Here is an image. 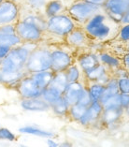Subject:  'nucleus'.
<instances>
[{
    "label": "nucleus",
    "instance_id": "nucleus-1",
    "mask_svg": "<svg viewBox=\"0 0 129 147\" xmlns=\"http://www.w3.org/2000/svg\"><path fill=\"white\" fill-rule=\"evenodd\" d=\"M121 24L112 21L107 14L100 10L93 15L81 27L92 41L108 44L115 39Z\"/></svg>",
    "mask_w": 129,
    "mask_h": 147
},
{
    "label": "nucleus",
    "instance_id": "nucleus-2",
    "mask_svg": "<svg viewBox=\"0 0 129 147\" xmlns=\"http://www.w3.org/2000/svg\"><path fill=\"white\" fill-rule=\"evenodd\" d=\"M37 43H22L10 48L9 53L4 59L0 61V69L12 72L26 71V66L30 53L37 47Z\"/></svg>",
    "mask_w": 129,
    "mask_h": 147
},
{
    "label": "nucleus",
    "instance_id": "nucleus-3",
    "mask_svg": "<svg viewBox=\"0 0 129 147\" xmlns=\"http://www.w3.org/2000/svg\"><path fill=\"white\" fill-rule=\"evenodd\" d=\"M77 26L78 24L67 12L48 18L45 31L46 39L52 38L64 42V38Z\"/></svg>",
    "mask_w": 129,
    "mask_h": 147
},
{
    "label": "nucleus",
    "instance_id": "nucleus-4",
    "mask_svg": "<svg viewBox=\"0 0 129 147\" xmlns=\"http://www.w3.org/2000/svg\"><path fill=\"white\" fill-rule=\"evenodd\" d=\"M52 56L51 46L48 42H41L30 53L26 69L27 73H36L40 71L51 70Z\"/></svg>",
    "mask_w": 129,
    "mask_h": 147
},
{
    "label": "nucleus",
    "instance_id": "nucleus-5",
    "mask_svg": "<svg viewBox=\"0 0 129 147\" xmlns=\"http://www.w3.org/2000/svg\"><path fill=\"white\" fill-rule=\"evenodd\" d=\"M100 10H102V8L99 6L90 4L83 0H75L70 5L67 6L66 12L79 26H82L93 15Z\"/></svg>",
    "mask_w": 129,
    "mask_h": 147
},
{
    "label": "nucleus",
    "instance_id": "nucleus-6",
    "mask_svg": "<svg viewBox=\"0 0 129 147\" xmlns=\"http://www.w3.org/2000/svg\"><path fill=\"white\" fill-rule=\"evenodd\" d=\"M60 44H53L51 46V56H52V69L51 70L54 73L64 72L66 69L75 62V51L67 46V49L64 48Z\"/></svg>",
    "mask_w": 129,
    "mask_h": 147
},
{
    "label": "nucleus",
    "instance_id": "nucleus-7",
    "mask_svg": "<svg viewBox=\"0 0 129 147\" xmlns=\"http://www.w3.org/2000/svg\"><path fill=\"white\" fill-rule=\"evenodd\" d=\"M15 30L23 43H37L46 41V33L34 24L19 20L15 24Z\"/></svg>",
    "mask_w": 129,
    "mask_h": 147
},
{
    "label": "nucleus",
    "instance_id": "nucleus-8",
    "mask_svg": "<svg viewBox=\"0 0 129 147\" xmlns=\"http://www.w3.org/2000/svg\"><path fill=\"white\" fill-rule=\"evenodd\" d=\"M22 7L16 0H3L0 2V26L15 24L21 18Z\"/></svg>",
    "mask_w": 129,
    "mask_h": 147
},
{
    "label": "nucleus",
    "instance_id": "nucleus-9",
    "mask_svg": "<svg viewBox=\"0 0 129 147\" xmlns=\"http://www.w3.org/2000/svg\"><path fill=\"white\" fill-rule=\"evenodd\" d=\"M129 8V0H106L102 10L114 23L122 24V19Z\"/></svg>",
    "mask_w": 129,
    "mask_h": 147
},
{
    "label": "nucleus",
    "instance_id": "nucleus-10",
    "mask_svg": "<svg viewBox=\"0 0 129 147\" xmlns=\"http://www.w3.org/2000/svg\"><path fill=\"white\" fill-rule=\"evenodd\" d=\"M64 43L69 46L75 52L88 50L91 43V39L85 33L81 26H77L76 28L64 38Z\"/></svg>",
    "mask_w": 129,
    "mask_h": 147
},
{
    "label": "nucleus",
    "instance_id": "nucleus-11",
    "mask_svg": "<svg viewBox=\"0 0 129 147\" xmlns=\"http://www.w3.org/2000/svg\"><path fill=\"white\" fill-rule=\"evenodd\" d=\"M18 95L20 96L21 99L23 98H33L41 96L42 91L37 84L34 82L31 74L28 73L22 80L18 82L16 87L14 88Z\"/></svg>",
    "mask_w": 129,
    "mask_h": 147
},
{
    "label": "nucleus",
    "instance_id": "nucleus-12",
    "mask_svg": "<svg viewBox=\"0 0 129 147\" xmlns=\"http://www.w3.org/2000/svg\"><path fill=\"white\" fill-rule=\"evenodd\" d=\"M103 113V106L99 101H94L86 109L84 114L79 121V124L82 127L91 128L99 127L100 118Z\"/></svg>",
    "mask_w": 129,
    "mask_h": 147
},
{
    "label": "nucleus",
    "instance_id": "nucleus-13",
    "mask_svg": "<svg viewBox=\"0 0 129 147\" xmlns=\"http://www.w3.org/2000/svg\"><path fill=\"white\" fill-rule=\"evenodd\" d=\"M75 61L80 66L83 75L100 64L97 53L89 51V50L78 51L75 53Z\"/></svg>",
    "mask_w": 129,
    "mask_h": 147
},
{
    "label": "nucleus",
    "instance_id": "nucleus-14",
    "mask_svg": "<svg viewBox=\"0 0 129 147\" xmlns=\"http://www.w3.org/2000/svg\"><path fill=\"white\" fill-rule=\"evenodd\" d=\"M124 116V110L122 107L103 109V113L99 122V127L104 128L114 127L120 123Z\"/></svg>",
    "mask_w": 129,
    "mask_h": 147
},
{
    "label": "nucleus",
    "instance_id": "nucleus-15",
    "mask_svg": "<svg viewBox=\"0 0 129 147\" xmlns=\"http://www.w3.org/2000/svg\"><path fill=\"white\" fill-rule=\"evenodd\" d=\"M85 87H86L85 80L70 82V84H67L66 90H64L63 94V96L69 106L73 105V104H76L79 101V99H80L81 96L83 93Z\"/></svg>",
    "mask_w": 129,
    "mask_h": 147
},
{
    "label": "nucleus",
    "instance_id": "nucleus-16",
    "mask_svg": "<svg viewBox=\"0 0 129 147\" xmlns=\"http://www.w3.org/2000/svg\"><path fill=\"white\" fill-rule=\"evenodd\" d=\"M110 78H112V72L102 64H98L92 70L84 74V80L86 82H94L104 85L107 84Z\"/></svg>",
    "mask_w": 129,
    "mask_h": 147
},
{
    "label": "nucleus",
    "instance_id": "nucleus-17",
    "mask_svg": "<svg viewBox=\"0 0 129 147\" xmlns=\"http://www.w3.org/2000/svg\"><path fill=\"white\" fill-rule=\"evenodd\" d=\"M20 106L24 111L31 113H45L48 112V111H51L50 105L41 96L21 99Z\"/></svg>",
    "mask_w": 129,
    "mask_h": 147
},
{
    "label": "nucleus",
    "instance_id": "nucleus-18",
    "mask_svg": "<svg viewBox=\"0 0 129 147\" xmlns=\"http://www.w3.org/2000/svg\"><path fill=\"white\" fill-rule=\"evenodd\" d=\"M99 63L105 66L110 72H112L114 69L122 66L121 57L116 55H114L112 52H110L109 49L103 50V51L97 53Z\"/></svg>",
    "mask_w": 129,
    "mask_h": 147
},
{
    "label": "nucleus",
    "instance_id": "nucleus-19",
    "mask_svg": "<svg viewBox=\"0 0 129 147\" xmlns=\"http://www.w3.org/2000/svg\"><path fill=\"white\" fill-rule=\"evenodd\" d=\"M18 131L21 134H26V135H31L35 136V137L43 138V139H53L55 137V133L52 130L45 129V128L38 127L36 125H26L24 127H19Z\"/></svg>",
    "mask_w": 129,
    "mask_h": 147
},
{
    "label": "nucleus",
    "instance_id": "nucleus-20",
    "mask_svg": "<svg viewBox=\"0 0 129 147\" xmlns=\"http://www.w3.org/2000/svg\"><path fill=\"white\" fill-rule=\"evenodd\" d=\"M20 20L34 24V26H38L42 31L44 32L46 31L47 18L43 15V13L41 12H34V11H30V10H27L26 12H24L23 9H22Z\"/></svg>",
    "mask_w": 129,
    "mask_h": 147
},
{
    "label": "nucleus",
    "instance_id": "nucleus-21",
    "mask_svg": "<svg viewBox=\"0 0 129 147\" xmlns=\"http://www.w3.org/2000/svg\"><path fill=\"white\" fill-rule=\"evenodd\" d=\"M67 6L62 0H48L43 9V15L46 18H51L58 15L63 12H66Z\"/></svg>",
    "mask_w": 129,
    "mask_h": 147
},
{
    "label": "nucleus",
    "instance_id": "nucleus-22",
    "mask_svg": "<svg viewBox=\"0 0 129 147\" xmlns=\"http://www.w3.org/2000/svg\"><path fill=\"white\" fill-rule=\"evenodd\" d=\"M31 74L34 82L37 84V85L41 89L44 90L46 87H48L53 78L54 72L52 70H46V71H40V72L36 73H29Z\"/></svg>",
    "mask_w": 129,
    "mask_h": 147
},
{
    "label": "nucleus",
    "instance_id": "nucleus-23",
    "mask_svg": "<svg viewBox=\"0 0 129 147\" xmlns=\"http://www.w3.org/2000/svg\"><path fill=\"white\" fill-rule=\"evenodd\" d=\"M69 107L70 106L67 104V102L66 101V99L64 98L63 96L50 105L51 111L55 114L56 116L63 117V118L67 117V115H69Z\"/></svg>",
    "mask_w": 129,
    "mask_h": 147
},
{
    "label": "nucleus",
    "instance_id": "nucleus-24",
    "mask_svg": "<svg viewBox=\"0 0 129 147\" xmlns=\"http://www.w3.org/2000/svg\"><path fill=\"white\" fill-rule=\"evenodd\" d=\"M64 74H66V77L67 79L69 84L84 80L83 72H82V70L81 69L80 66L78 65L76 61H75L72 65L67 67L66 71H64Z\"/></svg>",
    "mask_w": 129,
    "mask_h": 147
},
{
    "label": "nucleus",
    "instance_id": "nucleus-25",
    "mask_svg": "<svg viewBox=\"0 0 129 147\" xmlns=\"http://www.w3.org/2000/svg\"><path fill=\"white\" fill-rule=\"evenodd\" d=\"M86 87H87L89 95L92 98V101H100L104 95V92H105V85L100 84L98 82H86Z\"/></svg>",
    "mask_w": 129,
    "mask_h": 147
},
{
    "label": "nucleus",
    "instance_id": "nucleus-26",
    "mask_svg": "<svg viewBox=\"0 0 129 147\" xmlns=\"http://www.w3.org/2000/svg\"><path fill=\"white\" fill-rule=\"evenodd\" d=\"M22 43L23 42L16 33L7 34L0 32V46H7V47L12 48Z\"/></svg>",
    "mask_w": 129,
    "mask_h": 147
},
{
    "label": "nucleus",
    "instance_id": "nucleus-27",
    "mask_svg": "<svg viewBox=\"0 0 129 147\" xmlns=\"http://www.w3.org/2000/svg\"><path fill=\"white\" fill-rule=\"evenodd\" d=\"M67 84H69V82H67V79L66 77L64 72L54 73L51 84H50L51 86L54 87L55 89H57V90L62 93V94H64V90H66Z\"/></svg>",
    "mask_w": 129,
    "mask_h": 147
},
{
    "label": "nucleus",
    "instance_id": "nucleus-28",
    "mask_svg": "<svg viewBox=\"0 0 129 147\" xmlns=\"http://www.w3.org/2000/svg\"><path fill=\"white\" fill-rule=\"evenodd\" d=\"M62 96L63 94L60 91H58L54 87L51 86V85H49L48 87H46L44 90L42 91L41 98L44 99L49 105H51L52 103H53L55 100L60 98Z\"/></svg>",
    "mask_w": 129,
    "mask_h": 147
},
{
    "label": "nucleus",
    "instance_id": "nucleus-29",
    "mask_svg": "<svg viewBox=\"0 0 129 147\" xmlns=\"http://www.w3.org/2000/svg\"><path fill=\"white\" fill-rule=\"evenodd\" d=\"M88 108V107H87ZM86 107L81 105L80 103H76V104H73L69 107V115L67 117L69 118L70 120H72L74 122H77L79 123V121L81 120V118L82 117V115L84 114L85 111H86Z\"/></svg>",
    "mask_w": 129,
    "mask_h": 147
},
{
    "label": "nucleus",
    "instance_id": "nucleus-30",
    "mask_svg": "<svg viewBox=\"0 0 129 147\" xmlns=\"http://www.w3.org/2000/svg\"><path fill=\"white\" fill-rule=\"evenodd\" d=\"M105 86H106L105 92H104V95L102 96V98H107V96L116 95V94H118V93H120L119 92V88H118L117 79L114 78L112 75V78H110V81L107 82V84L105 85ZM101 99H100V100H101Z\"/></svg>",
    "mask_w": 129,
    "mask_h": 147
},
{
    "label": "nucleus",
    "instance_id": "nucleus-31",
    "mask_svg": "<svg viewBox=\"0 0 129 147\" xmlns=\"http://www.w3.org/2000/svg\"><path fill=\"white\" fill-rule=\"evenodd\" d=\"M100 103L102 104L103 109L121 107V104H120V93H118V94H116V95L107 96V98H102L101 100H100Z\"/></svg>",
    "mask_w": 129,
    "mask_h": 147
},
{
    "label": "nucleus",
    "instance_id": "nucleus-32",
    "mask_svg": "<svg viewBox=\"0 0 129 147\" xmlns=\"http://www.w3.org/2000/svg\"><path fill=\"white\" fill-rule=\"evenodd\" d=\"M47 1L48 0H26V5L27 10L42 13Z\"/></svg>",
    "mask_w": 129,
    "mask_h": 147
},
{
    "label": "nucleus",
    "instance_id": "nucleus-33",
    "mask_svg": "<svg viewBox=\"0 0 129 147\" xmlns=\"http://www.w3.org/2000/svg\"><path fill=\"white\" fill-rule=\"evenodd\" d=\"M114 40L125 45L129 43V24H121L118 34Z\"/></svg>",
    "mask_w": 129,
    "mask_h": 147
},
{
    "label": "nucleus",
    "instance_id": "nucleus-34",
    "mask_svg": "<svg viewBox=\"0 0 129 147\" xmlns=\"http://www.w3.org/2000/svg\"><path fill=\"white\" fill-rule=\"evenodd\" d=\"M17 135L12 132L8 127H0V141L2 142H13L17 141Z\"/></svg>",
    "mask_w": 129,
    "mask_h": 147
},
{
    "label": "nucleus",
    "instance_id": "nucleus-35",
    "mask_svg": "<svg viewBox=\"0 0 129 147\" xmlns=\"http://www.w3.org/2000/svg\"><path fill=\"white\" fill-rule=\"evenodd\" d=\"M118 88L120 93H126L129 94V76L125 78L117 79Z\"/></svg>",
    "mask_w": 129,
    "mask_h": 147
},
{
    "label": "nucleus",
    "instance_id": "nucleus-36",
    "mask_svg": "<svg viewBox=\"0 0 129 147\" xmlns=\"http://www.w3.org/2000/svg\"><path fill=\"white\" fill-rule=\"evenodd\" d=\"M92 102H93L92 101V98H91L90 95H89V92L87 90V87H85L83 93H82V95L81 96V98H80V99H79V101L77 103H80L81 105L84 106V107H86V108H87V107H89V106L91 105Z\"/></svg>",
    "mask_w": 129,
    "mask_h": 147
},
{
    "label": "nucleus",
    "instance_id": "nucleus-37",
    "mask_svg": "<svg viewBox=\"0 0 129 147\" xmlns=\"http://www.w3.org/2000/svg\"><path fill=\"white\" fill-rule=\"evenodd\" d=\"M47 146L48 147H73V144L69 141L58 142L53 138V139H47Z\"/></svg>",
    "mask_w": 129,
    "mask_h": 147
},
{
    "label": "nucleus",
    "instance_id": "nucleus-38",
    "mask_svg": "<svg viewBox=\"0 0 129 147\" xmlns=\"http://www.w3.org/2000/svg\"><path fill=\"white\" fill-rule=\"evenodd\" d=\"M112 75L116 79H121V78H125L129 76V71L127 69H125L123 66H121L119 67H117L116 69H114Z\"/></svg>",
    "mask_w": 129,
    "mask_h": 147
},
{
    "label": "nucleus",
    "instance_id": "nucleus-39",
    "mask_svg": "<svg viewBox=\"0 0 129 147\" xmlns=\"http://www.w3.org/2000/svg\"><path fill=\"white\" fill-rule=\"evenodd\" d=\"M120 104L124 110L129 106V94L126 93H120Z\"/></svg>",
    "mask_w": 129,
    "mask_h": 147
},
{
    "label": "nucleus",
    "instance_id": "nucleus-40",
    "mask_svg": "<svg viewBox=\"0 0 129 147\" xmlns=\"http://www.w3.org/2000/svg\"><path fill=\"white\" fill-rule=\"evenodd\" d=\"M121 61H122V66L129 71V51H126L121 56Z\"/></svg>",
    "mask_w": 129,
    "mask_h": 147
},
{
    "label": "nucleus",
    "instance_id": "nucleus-41",
    "mask_svg": "<svg viewBox=\"0 0 129 147\" xmlns=\"http://www.w3.org/2000/svg\"><path fill=\"white\" fill-rule=\"evenodd\" d=\"M10 48L7 47V46H0V61L2 59H4L7 56V55L9 53Z\"/></svg>",
    "mask_w": 129,
    "mask_h": 147
},
{
    "label": "nucleus",
    "instance_id": "nucleus-42",
    "mask_svg": "<svg viewBox=\"0 0 129 147\" xmlns=\"http://www.w3.org/2000/svg\"><path fill=\"white\" fill-rule=\"evenodd\" d=\"M83 1L88 2V3H90V4H93V5L99 6L102 8V6L104 5V3H105L106 0H83Z\"/></svg>",
    "mask_w": 129,
    "mask_h": 147
},
{
    "label": "nucleus",
    "instance_id": "nucleus-43",
    "mask_svg": "<svg viewBox=\"0 0 129 147\" xmlns=\"http://www.w3.org/2000/svg\"><path fill=\"white\" fill-rule=\"evenodd\" d=\"M129 24V8L127 9V11L124 13L123 19H122V24Z\"/></svg>",
    "mask_w": 129,
    "mask_h": 147
},
{
    "label": "nucleus",
    "instance_id": "nucleus-44",
    "mask_svg": "<svg viewBox=\"0 0 129 147\" xmlns=\"http://www.w3.org/2000/svg\"><path fill=\"white\" fill-rule=\"evenodd\" d=\"M124 115H127L129 117V106L124 109Z\"/></svg>",
    "mask_w": 129,
    "mask_h": 147
},
{
    "label": "nucleus",
    "instance_id": "nucleus-45",
    "mask_svg": "<svg viewBox=\"0 0 129 147\" xmlns=\"http://www.w3.org/2000/svg\"><path fill=\"white\" fill-rule=\"evenodd\" d=\"M19 147H29V146L26 145V144H24V143H21V144L19 145Z\"/></svg>",
    "mask_w": 129,
    "mask_h": 147
},
{
    "label": "nucleus",
    "instance_id": "nucleus-46",
    "mask_svg": "<svg viewBox=\"0 0 129 147\" xmlns=\"http://www.w3.org/2000/svg\"><path fill=\"white\" fill-rule=\"evenodd\" d=\"M125 47H126V51H129V43L125 45Z\"/></svg>",
    "mask_w": 129,
    "mask_h": 147
},
{
    "label": "nucleus",
    "instance_id": "nucleus-47",
    "mask_svg": "<svg viewBox=\"0 0 129 147\" xmlns=\"http://www.w3.org/2000/svg\"><path fill=\"white\" fill-rule=\"evenodd\" d=\"M2 127V125H1V124H0V127Z\"/></svg>",
    "mask_w": 129,
    "mask_h": 147
},
{
    "label": "nucleus",
    "instance_id": "nucleus-48",
    "mask_svg": "<svg viewBox=\"0 0 129 147\" xmlns=\"http://www.w3.org/2000/svg\"><path fill=\"white\" fill-rule=\"evenodd\" d=\"M1 1H3V0H0V2H1Z\"/></svg>",
    "mask_w": 129,
    "mask_h": 147
}]
</instances>
